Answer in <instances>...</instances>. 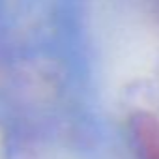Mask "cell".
Here are the masks:
<instances>
[{
    "label": "cell",
    "instance_id": "obj_1",
    "mask_svg": "<svg viewBox=\"0 0 159 159\" xmlns=\"http://www.w3.org/2000/svg\"><path fill=\"white\" fill-rule=\"evenodd\" d=\"M133 129L142 159H159V120L150 112H140L133 120Z\"/></svg>",
    "mask_w": 159,
    "mask_h": 159
}]
</instances>
